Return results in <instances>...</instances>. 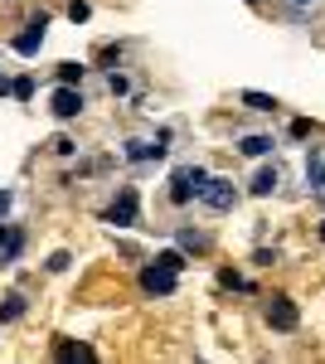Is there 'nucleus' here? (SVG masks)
Here are the masks:
<instances>
[{"mask_svg": "<svg viewBox=\"0 0 325 364\" xmlns=\"http://www.w3.org/2000/svg\"><path fill=\"white\" fill-rule=\"evenodd\" d=\"M156 262H161V267H170V272H185V248H165V252H156Z\"/></svg>", "mask_w": 325, "mask_h": 364, "instance_id": "nucleus-15", "label": "nucleus"}, {"mask_svg": "<svg viewBox=\"0 0 325 364\" xmlns=\"http://www.w3.org/2000/svg\"><path fill=\"white\" fill-rule=\"evenodd\" d=\"M204 170L199 166H180L175 175H170V204H190V199H199V190H204Z\"/></svg>", "mask_w": 325, "mask_h": 364, "instance_id": "nucleus-1", "label": "nucleus"}, {"mask_svg": "<svg viewBox=\"0 0 325 364\" xmlns=\"http://www.w3.org/2000/svg\"><path fill=\"white\" fill-rule=\"evenodd\" d=\"M5 92H10V78H5V73H0V97H5Z\"/></svg>", "mask_w": 325, "mask_h": 364, "instance_id": "nucleus-24", "label": "nucleus"}, {"mask_svg": "<svg viewBox=\"0 0 325 364\" xmlns=\"http://www.w3.org/2000/svg\"><path fill=\"white\" fill-rule=\"evenodd\" d=\"M5 233H10V228H5V224H0V238H5Z\"/></svg>", "mask_w": 325, "mask_h": 364, "instance_id": "nucleus-26", "label": "nucleus"}, {"mask_svg": "<svg viewBox=\"0 0 325 364\" xmlns=\"http://www.w3.org/2000/svg\"><path fill=\"white\" fill-rule=\"evenodd\" d=\"M44 29H49V15H34V20L10 39V49H15V54H25V58H34L39 49H44Z\"/></svg>", "mask_w": 325, "mask_h": 364, "instance_id": "nucleus-3", "label": "nucleus"}, {"mask_svg": "<svg viewBox=\"0 0 325 364\" xmlns=\"http://www.w3.org/2000/svg\"><path fill=\"white\" fill-rule=\"evenodd\" d=\"M180 248H185V252H204V233H194V228H180Z\"/></svg>", "mask_w": 325, "mask_h": 364, "instance_id": "nucleus-16", "label": "nucleus"}, {"mask_svg": "<svg viewBox=\"0 0 325 364\" xmlns=\"http://www.w3.org/2000/svg\"><path fill=\"white\" fill-rule=\"evenodd\" d=\"M68 262H73V257H68V252H54V257H49V272H63V267H68Z\"/></svg>", "mask_w": 325, "mask_h": 364, "instance_id": "nucleus-22", "label": "nucleus"}, {"mask_svg": "<svg viewBox=\"0 0 325 364\" xmlns=\"http://www.w3.org/2000/svg\"><path fill=\"white\" fill-rule=\"evenodd\" d=\"M170 146H161V141H127V161H161Z\"/></svg>", "mask_w": 325, "mask_h": 364, "instance_id": "nucleus-8", "label": "nucleus"}, {"mask_svg": "<svg viewBox=\"0 0 325 364\" xmlns=\"http://www.w3.org/2000/svg\"><path fill=\"white\" fill-rule=\"evenodd\" d=\"M316 190H325V166H321V175H316Z\"/></svg>", "mask_w": 325, "mask_h": 364, "instance_id": "nucleus-25", "label": "nucleus"}, {"mask_svg": "<svg viewBox=\"0 0 325 364\" xmlns=\"http://www.w3.org/2000/svg\"><path fill=\"white\" fill-rule=\"evenodd\" d=\"M297 321H301L297 301H287V296H272L267 301V326L272 331H297Z\"/></svg>", "mask_w": 325, "mask_h": 364, "instance_id": "nucleus-6", "label": "nucleus"}, {"mask_svg": "<svg viewBox=\"0 0 325 364\" xmlns=\"http://www.w3.org/2000/svg\"><path fill=\"white\" fill-rule=\"evenodd\" d=\"M10 214V190H0V219Z\"/></svg>", "mask_w": 325, "mask_h": 364, "instance_id": "nucleus-23", "label": "nucleus"}, {"mask_svg": "<svg viewBox=\"0 0 325 364\" xmlns=\"http://www.w3.org/2000/svg\"><path fill=\"white\" fill-rule=\"evenodd\" d=\"M277 185H282V175H277V166H267V170H257V175H252V195H272Z\"/></svg>", "mask_w": 325, "mask_h": 364, "instance_id": "nucleus-12", "label": "nucleus"}, {"mask_svg": "<svg viewBox=\"0 0 325 364\" xmlns=\"http://www.w3.org/2000/svg\"><path fill=\"white\" fill-rule=\"evenodd\" d=\"M87 15H92V10H87V0H73V5H68V20H73V25H82Z\"/></svg>", "mask_w": 325, "mask_h": 364, "instance_id": "nucleus-19", "label": "nucleus"}, {"mask_svg": "<svg viewBox=\"0 0 325 364\" xmlns=\"http://www.w3.org/2000/svg\"><path fill=\"white\" fill-rule=\"evenodd\" d=\"M321 238H325V224H321Z\"/></svg>", "mask_w": 325, "mask_h": 364, "instance_id": "nucleus-29", "label": "nucleus"}, {"mask_svg": "<svg viewBox=\"0 0 325 364\" xmlns=\"http://www.w3.org/2000/svg\"><path fill=\"white\" fill-rule=\"evenodd\" d=\"M199 199L209 204V209H233L238 204V190H233V180H204V190H199Z\"/></svg>", "mask_w": 325, "mask_h": 364, "instance_id": "nucleus-4", "label": "nucleus"}, {"mask_svg": "<svg viewBox=\"0 0 325 364\" xmlns=\"http://www.w3.org/2000/svg\"><path fill=\"white\" fill-rule=\"evenodd\" d=\"M10 97L29 102V97H34V83H29V78H15V83H10Z\"/></svg>", "mask_w": 325, "mask_h": 364, "instance_id": "nucleus-17", "label": "nucleus"}, {"mask_svg": "<svg viewBox=\"0 0 325 364\" xmlns=\"http://www.w3.org/2000/svg\"><path fill=\"white\" fill-rule=\"evenodd\" d=\"M292 5H311V0H292Z\"/></svg>", "mask_w": 325, "mask_h": 364, "instance_id": "nucleus-27", "label": "nucleus"}, {"mask_svg": "<svg viewBox=\"0 0 325 364\" xmlns=\"http://www.w3.org/2000/svg\"><path fill=\"white\" fill-rule=\"evenodd\" d=\"M247 5H262V0H247Z\"/></svg>", "mask_w": 325, "mask_h": 364, "instance_id": "nucleus-28", "label": "nucleus"}, {"mask_svg": "<svg viewBox=\"0 0 325 364\" xmlns=\"http://www.w3.org/2000/svg\"><path fill=\"white\" fill-rule=\"evenodd\" d=\"M20 248H25V233H20V228H10V233H5V248H0V262H15Z\"/></svg>", "mask_w": 325, "mask_h": 364, "instance_id": "nucleus-13", "label": "nucleus"}, {"mask_svg": "<svg viewBox=\"0 0 325 364\" xmlns=\"http://www.w3.org/2000/svg\"><path fill=\"white\" fill-rule=\"evenodd\" d=\"M58 360H92V350H82V345H58Z\"/></svg>", "mask_w": 325, "mask_h": 364, "instance_id": "nucleus-18", "label": "nucleus"}, {"mask_svg": "<svg viewBox=\"0 0 325 364\" xmlns=\"http://www.w3.org/2000/svg\"><path fill=\"white\" fill-rule=\"evenodd\" d=\"M175 282H180V272H170V267H161V262H151V267L141 272V287H146L151 296H170Z\"/></svg>", "mask_w": 325, "mask_h": 364, "instance_id": "nucleus-7", "label": "nucleus"}, {"mask_svg": "<svg viewBox=\"0 0 325 364\" xmlns=\"http://www.w3.org/2000/svg\"><path fill=\"white\" fill-rule=\"evenodd\" d=\"M20 316H25V296H20V291L0 296V326H5V321H20Z\"/></svg>", "mask_w": 325, "mask_h": 364, "instance_id": "nucleus-10", "label": "nucleus"}, {"mask_svg": "<svg viewBox=\"0 0 325 364\" xmlns=\"http://www.w3.org/2000/svg\"><path fill=\"white\" fill-rule=\"evenodd\" d=\"M238 102H243L247 112H277V97H267V92H252V87H243V92H238Z\"/></svg>", "mask_w": 325, "mask_h": 364, "instance_id": "nucleus-9", "label": "nucleus"}, {"mask_svg": "<svg viewBox=\"0 0 325 364\" xmlns=\"http://www.w3.org/2000/svg\"><path fill=\"white\" fill-rule=\"evenodd\" d=\"M49 146H54V156H73V151H78V146H73V141H68V136H54V141H49Z\"/></svg>", "mask_w": 325, "mask_h": 364, "instance_id": "nucleus-21", "label": "nucleus"}, {"mask_svg": "<svg viewBox=\"0 0 325 364\" xmlns=\"http://www.w3.org/2000/svg\"><path fill=\"white\" fill-rule=\"evenodd\" d=\"M272 146H277L272 136H243V141H238V151L252 156V161H257V156H272Z\"/></svg>", "mask_w": 325, "mask_h": 364, "instance_id": "nucleus-11", "label": "nucleus"}, {"mask_svg": "<svg viewBox=\"0 0 325 364\" xmlns=\"http://www.w3.org/2000/svg\"><path fill=\"white\" fill-rule=\"evenodd\" d=\"M107 224L112 228L141 224V195H136L132 185H122V190H117V199H112V209H107Z\"/></svg>", "mask_w": 325, "mask_h": 364, "instance_id": "nucleus-2", "label": "nucleus"}, {"mask_svg": "<svg viewBox=\"0 0 325 364\" xmlns=\"http://www.w3.org/2000/svg\"><path fill=\"white\" fill-rule=\"evenodd\" d=\"M82 78H87V68L82 63H58V83H68V87H78Z\"/></svg>", "mask_w": 325, "mask_h": 364, "instance_id": "nucleus-14", "label": "nucleus"}, {"mask_svg": "<svg viewBox=\"0 0 325 364\" xmlns=\"http://www.w3.org/2000/svg\"><path fill=\"white\" fill-rule=\"evenodd\" d=\"M107 87H112V92H117V97H127V92H132V83H127L122 73H112V78H107Z\"/></svg>", "mask_w": 325, "mask_h": 364, "instance_id": "nucleus-20", "label": "nucleus"}, {"mask_svg": "<svg viewBox=\"0 0 325 364\" xmlns=\"http://www.w3.org/2000/svg\"><path fill=\"white\" fill-rule=\"evenodd\" d=\"M82 107H87V102H82L78 87H68V83L54 87V117H58V122H73V117H82Z\"/></svg>", "mask_w": 325, "mask_h": 364, "instance_id": "nucleus-5", "label": "nucleus"}]
</instances>
